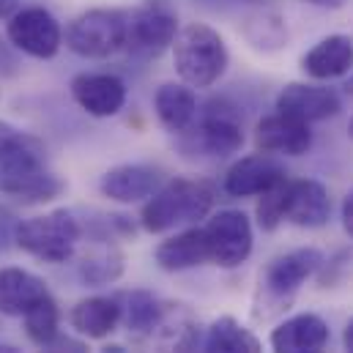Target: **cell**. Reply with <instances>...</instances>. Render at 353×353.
<instances>
[{"label": "cell", "mask_w": 353, "mask_h": 353, "mask_svg": "<svg viewBox=\"0 0 353 353\" xmlns=\"http://www.w3.org/2000/svg\"><path fill=\"white\" fill-rule=\"evenodd\" d=\"M282 181H288L285 168L271 157V154H255V157H244L239 159L228 176H225V192L233 197H261L265 192H271L274 186H279Z\"/></svg>", "instance_id": "obj_11"}, {"label": "cell", "mask_w": 353, "mask_h": 353, "mask_svg": "<svg viewBox=\"0 0 353 353\" xmlns=\"http://www.w3.org/2000/svg\"><path fill=\"white\" fill-rule=\"evenodd\" d=\"M200 140L205 145L208 154L214 157H230L241 148L244 143V132H241V121L239 115L225 107V104H214L203 123H200Z\"/></svg>", "instance_id": "obj_19"}, {"label": "cell", "mask_w": 353, "mask_h": 353, "mask_svg": "<svg viewBox=\"0 0 353 353\" xmlns=\"http://www.w3.org/2000/svg\"><path fill=\"white\" fill-rule=\"evenodd\" d=\"M345 88H348V93H351V96H353V77H351V80H348V85H345Z\"/></svg>", "instance_id": "obj_38"}, {"label": "cell", "mask_w": 353, "mask_h": 353, "mask_svg": "<svg viewBox=\"0 0 353 353\" xmlns=\"http://www.w3.org/2000/svg\"><path fill=\"white\" fill-rule=\"evenodd\" d=\"M343 228H345V233L353 239V189L345 194V200H343Z\"/></svg>", "instance_id": "obj_31"}, {"label": "cell", "mask_w": 353, "mask_h": 353, "mask_svg": "<svg viewBox=\"0 0 353 353\" xmlns=\"http://www.w3.org/2000/svg\"><path fill=\"white\" fill-rule=\"evenodd\" d=\"M211 205H214V192L205 181L176 178L148 197V203L143 205L140 222L148 233H165L178 225L205 219Z\"/></svg>", "instance_id": "obj_3"}, {"label": "cell", "mask_w": 353, "mask_h": 353, "mask_svg": "<svg viewBox=\"0 0 353 353\" xmlns=\"http://www.w3.org/2000/svg\"><path fill=\"white\" fill-rule=\"evenodd\" d=\"M255 145L261 154L271 157H301L312 145L310 123H301L290 115H268L255 129Z\"/></svg>", "instance_id": "obj_12"}, {"label": "cell", "mask_w": 353, "mask_h": 353, "mask_svg": "<svg viewBox=\"0 0 353 353\" xmlns=\"http://www.w3.org/2000/svg\"><path fill=\"white\" fill-rule=\"evenodd\" d=\"M282 205H285V181L279 186H274L271 192L261 194V203H258V225L263 230H276L282 219Z\"/></svg>", "instance_id": "obj_26"}, {"label": "cell", "mask_w": 353, "mask_h": 353, "mask_svg": "<svg viewBox=\"0 0 353 353\" xmlns=\"http://www.w3.org/2000/svg\"><path fill=\"white\" fill-rule=\"evenodd\" d=\"M0 353H22V351L14 348V345H3V343H0Z\"/></svg>", "instance_id": "obj_36"}, {"label": "cell", "mask_w": 353, "mask_h": 353, "mask_svg": "<svg viewBox=\"0 0 353 353\" xmlns=\"http://www.w3.org/2000/svg\"><path fill=\"white\" fill-rule=\"evenodd\" d=\"M159 183H162V176L154 168L121 165V168H112L101 176L99 189L104 197H110L115 203H137V200L151 197L159 189Z\"/></svg>", "instance_id": "obj_15"}, {"label": "cell", "mask_w": 353, "mask_h": 353, "mask_svg": "<svg viewBox=\"0 0 353 353\" xmlns=\"http://www.w3.org/2000/svg\"><path fill=\"white\" fill-rule=\"evenodd\" d=\"M80 241V225L69 211H50L17 228V244L47 263H66Z\"/></svg>", "instance_id": "obj_5"}, {"label": "cell", "mask_w": 353, "mask_h": 353, "mask_svg": "<svg viewBox=\"0 0 353 353\" xmlns=\"http://www.w3.org/2000/svg\"><path fill=\"white\" fill-rule=\"evenodd\" d=\"M178 33L176 11L165 0H148L134 14H129V30H126V47L159 55L162 50L173 47V39Z\"/></svg>", "instance_id": "obj_8"}, {"label": "cell", "mask_w": 353, "mask_h": 353, "mask_svg": "<svg viewBox=\"0 0 353 353\" xmlns=\"http://www.w3.org/2000/svg\"><path fill=\"white\" fill-rule=\"evenodd\" d=\"M323 263V255L312 247H301V250H293L282 258H276L274 263L268 265L265 271V288L274 293V296H293L304 282L307 276H312Z\"/></svg>", "instance_id": "obj_16"}, {"label": "cell", "mask_w": 353, "mask_h": 353, "mask_svg": "<svg viewBox=\"0 0 353 353\" xmlns=\"http://www.w3.org/2000/svg\"><path fill=\"white\" fill-rule=\"evenodd\" d=\"M173 61L178 77L192 88H211L228 69L225 39L205 22L183 25L173 39Z\"/></svg>", "instance_id": "obj_2"}, {"label": "cell", "mask_w": 353, "mask_h": 353, "mask_svg": "<svg viewBox=\"0 0 353 353\" xmlns=\"http://www.w3.org/2000/svg\"><path fill=\"white\" fill-rule=\"evenodd\" d=\"M329 343V326L312 312L293 315L271 332L274 353H323Z\"/></svg>", "instance_id": "obj_13"}, {"label": "cell", "mask_w": 353, "mask_h": 353, "mask_svg": "<svg viewBox=\"0 0 353 353\" xmlns=\"http://www.w3.org/2000/svg\"><path fill=\"white\" fill-rule=\"evenodd\" d=\"M276 112L290 115L301 123L326 121L340 112V96L332 88L310 83H288L276 96Z\"/></svg>", "instance_id": "obj_10"}, {"label": "cell", "mask_w": 353, "mask_h": 353, "mask_svg": "<svg viewBox=\"0 0 353 353\" xmlns=\"http://www.w3.org/2000/svg\"><path fill=\"white\" fill-rule=\"evenodd\" d=\"M17 3H19V0H0V19L11 17V14L17 11Z\"/></svg>", "instance_id": "obj_34"}, {"label": "cell", "mask_w": 353, "mask_h": 353, "mask_svg": "<svg viewBox=\"0 0 353 353\" xmlns=\"http://www.w3.org/2000/svg\"><path fill=\"white\" fill-rule=\"evenodd\" d=\"M129 14L118 8H90L66 25V47L90 61H104L126 47Z\"/></svg>", "instance_id": "obj_4"}, {"label": "cell", "mask_w": 353, "mask_h": 353, "mask_svg": "<svg viewBox=\"0 0 353 353\" xmlns=\"http://www.w3.org/2000/svg\"><path fill=\"white\" fill-rule=\"evenodd\" d=\"M63 183L47 170L44 145L25 132L0 151V192L22 203H47L58 197Z\"/></svg>", "instance_id": "obj_1"}, {"label": "cell", "mask_w": 353, "mask_h": 353, "mask_svg": "<svg viewBox=\"0 0 353 353\" xmlns=\"http://www.w3.org/2000/svg\"><path fill=\"white\" fill-rule=\"evenodd\" d=\"M14 66H17V58H14V52H11V41L0 39V72H3V74H11Z\"/></svg>", "instance_id": "obj_30"}, {"label": "cell", "mask_w": 353, "mask_h": 353, "mask_svg": "<svg viewBox=\"0 0 353 353\" xmlns=\"http://www.w3.org/2000/svg\"><path fill=\"white\" fill-rule=\"evenodd\" d=\"M343 340H345V351L353 353V321L348 323V329H345V337H343Z\"/></svg>", "instance_id": "obj_35"}, {"label": "cell", "mask_w": 353, "mask_h": 353, "mask_svg": "<svg viewBox=\"0 0 353 353\" xmlns=\"http://www.w3.org/2000/svg\"><path fill=\"white\" fill-rule=\"evenodd\" d=\"M323 276H321V285L323 288H329V285H334V282H343V279H348L353 276V250H345V252H340L334 261H323Z\"/></svg>", "instance_id": "obj_28"}, {"label": "cell", "mask_w": 353, "mask_h": 353, "mask_svg": "<svg viewBox=\"0 0 353 353\" xmlns=\"http://www.w3.org/2000/svg\"><path fill=\"white\" fill-rule=\"evenodd\" d=\"M74 101L93 118H110L123 110L126 85L115 74H80L72 80Z\"/></svg>", "instance_id": "obj_14"}, {"label": "cell", "mask_w": 353, "mask_h": 353, "mask_svg": "<svg viewBox=\"0 0 353 353\" xmlns=\"http://www.w3.org/2000/svg\"><path fill=\"white\" fill-rule=\"evenodd\" d=\"M162 321V310L157 304V299L145 290H134L129 296V315H126V323L129 329L134 332H151L157 329Z\"/></svg>", "instance_id": "obj_25"}, {"label": "cell", "mask_w": 353, "mask_h": 353, "mask_svg": "<svg viewBox=\"0 0 353 353\" xmlns=\"http://www.w3.org/2000/svg\"><path fill=\"white\" fill-rule=\"evenodd\" d=\"M304 3H312V6H321V8H343V6H348V0H304Z\"/></svg>", "instance_id": "obj_33"}, {"label": "cell", "mask_w": 353, "mask_h": 353, "mask_svg": "<svg viewBox=\"0 0 353 353\" xmlns=\"http://www.w3.org/2000/svg\"><path fill=\"white\" fill-rule=\"evenodd\" d=\"M69 321L80 334H85L90 340H104L107 334L115 332L121 321V304L107 296H90L72 310Z\"/></svg>", "instance_id": "obj_21"}, {"label": "cell", "mask_w": 353, "mask_h": 353, "mask_svg": "<svg viewBox=\"0 0 353 353\" xmlns=\"http://www.w3.org/2000/svg\"><path fill=\"white\" fill-rule=\"evenodd\" d=\"M50 290L41 276L25 268H0V312L22 318L33 304L47 299Z\"/></svg>", "instance_id": "obj_17"}, {"label": "cell", "mask_w": 353, "mask_h": 353, "mask_svg": "<svg viewBox=\"0 0 353 353\" xmlns=\"http://www.w3.org/2000/svg\"><path fill=\"white\" fill-rule=\"evenodd\" d=\"M25 329H28V337L39 345H44L47 340H52L58 334V323H61V312H58V304L52 296L41 299L39 304H33L25 315Z\"/></svg>", "instance_id": "obj_24"}, {"label": "cell", "mask_w": 353, "mask_h": 353, "mask_svg": "<svg viewBox=\"0 0 353 353\" xmlns=\"http://www.w3.org/2000/svg\"><path fill=\"white\" fill-rule=\"evenodd\" d=\"M157 263L165 271H186L208 263V244L203 228H189L157 247Z\"/></svg>", "instance_id": "obj_20"}, {"label": "cell", "mask_w": 353, "mask_h": 353, "mask_svg": "<svg viewBox=\"0 0 353 353\" xmlns=\"http://www.w3.org/2000/svg\"><path fill=\"white\" fill-rule=\"evenodd\" d=\"M332 214V197L321 181L312 178H299V181H285V205H282V219L296 225V228H323Z\"/></svg>", "instance_id": "obj_9"}, {"label": "cell", "mask_w": 353, "mask_h": 353, "mask_svg": "<svg viewBox=\"0 0 353 353\" xmlns=\"http://www.w3.org/2000/svg\"><path fill=\"white\" fill-rule=\"evenodd\" d=\"M208 244V261L222 268L241 265L252 252V225L241 211H219L203 228Z\"/></svg>", "instance_id": "obj_7"}, {"label": "cell", "mask_w": 353, "mask_h": 353, "mask_svg": "<svg viewBox=\"0 0 353 353\" xmlns=\"http://www.w3.org/2000/svg\"><path fill=\"white\" fill-rule=\"evenodd\" d=\"M301 69L312 80H334L345 77L353 69V41L348 36H326L321 39L304 58Z\"/></svg>", "instance_id": "obj_18"}, {"label": "cell", "mask_w": 353, "mask_h": 353, "mask_svg": "<svg viewBox=\"0 0 353 353\" xmlns=\"http://www.w3.org/2000/svg\"><path fill=\"white\" fill-rule=\"evenodd\" d=\"M348 134H351V140H353V118H351V123H348Z\"/></svg>", "instance_id": "obj_39"}, {"label": "cell", "mask_w": 353, "mask_h": 353, "mask_svg": "<svg viewBox=\"0 0 353 353\" xmlns=\"http://www.w3.org/2000/svg\"><path fill=\"white\" fill-rule=\"evenodd\" d=\"M17 132H19V129H14V126H8V123H3V121H0V151L14 140V134H17Z\"/></svg>", "instance_id": "obj_32"}, {"label": "cell", "mask_w": 353, "mask_h": 353, "mask_svg": "<svg viewBox=\"0 0 353 353\" xmlns=\"http://www.w3.org/2000/svg\"><path fill=\"white\" fill-rule=\"evenodd\" d=\"M83 274H85V279L96 282V285L110 282V279H115V276L121 274V258H118V255H115V258H110V255H104V258H90V261H85V265H83Z\"/></svg>", "instance_id": "obj_27"}, {"label": "cell", "mask_w": 353, "mask_h": 353, "mask_svg": "<svg viewBox=\"0 0 353 353\" xmlns=\"http://www.w3.org/2000/svg\"><path fill=\"white\" fill-rule=\"evenodd\" d=\"M203 353H263V348H261V340L247 326L225 315L211 323L203 343Z\"/></svg>", "instance_id": "obj_23"}, {"label": "cell", "mask_w": 353, "mask_h": 353, "mask_svg": "<svg viewBox=\"0 0 353 353\" xmlns=\"http://www.w3.org/2000/svg\"><path fill=\"white\" fill-rule=\"evenodd\" d=\"M6 39L11 41L14 50L30 55V58H52L58 55L61 44H63V30L58 25V19L47 11V8H22L14 11L8 17V28H6Z\"/></svg>", "instance_id": "obj_6"}, {"label": "cell", "mask_w": 353, "mask_h": 353, "mask_svg": "<svg viewBox=\"0 0 353 353\" xmlns=\"http://www.w3.org/2000/svg\"><path fill=\"white\" fill-rule=\"evenodd\" d=\"M101 353H126V351H123L121 345H110V348H104Z\"/></svg>", "instance_id": "obj_37"}, {"label": "cell", "mask_w": 353, "mask_h": 353, "mask_svg": "<svg viewBox=\"0 0 353 353\" xmlns=\"http://www.w3.org/2000/svg\"><path fill=\"white\" fill-rule=\"evenodd\" d=\"M41 353H90V351L85 343H80V340L66 337V334L58 332L52 340H47V343L41 345Z\"/></svg>", "instance_id": "obj_29"}, {"label": "cell", "mask_w": 353, "mask_h": 353, "mask_svg": "<svg viewBox=\"0 0 353 353\" xmlns=\"http://www.w3.org/2000/svg\"><path fill=\"white\" fill-rule=\"evenodd\" d=\"M154 107H157V115H159L162 126L170 129V132H186L194 123V115H197L194 93L181 83H165L157 90Z\"/></svg>", "instance_id": "obj_22"}]
</instances>
